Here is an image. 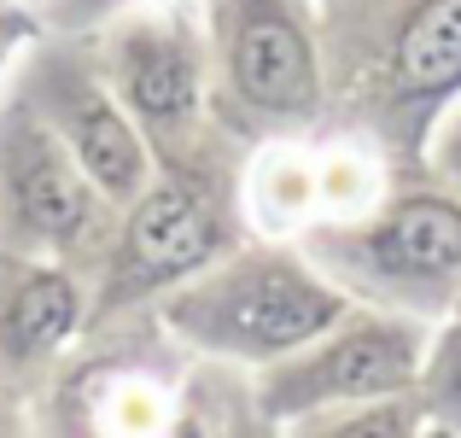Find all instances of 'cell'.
<instances>
[{
    "label": "cell",
    "instance_id": "1",
    "mask_svg": "<svg viewBox=\"0 0 461 438\" xmlns=\"http://www.w3.org/2000/svg\"><path fill=\"white\" fill-rule=\"evenodd\" d=\"M187 315H199V333L222 339V345H246V351H286L315 339L327 322L339 315V298L304 281L298 269H251L234 275L216 292H204Z\"/></svg>",
    "mask_w": 461,
    "mask_h": 438
},
{
    "label": "cell",
    "instance_id": "2",
    "mask_svg": "<svg viewBox=\"0 0 461 438\" xmlns=\"http://www.w3.org/2000/svg\"><path fill=\"white\" fill-rule=\"evenodd\" d=\"M409 374H415V333L409 327H362V333H345L333 351H321L315 362H304L298 374H286L269 404L298 409L327 404V397H380L397 392Z\"/></svg>",
    "mask_w": 461,
    "mask_h": 438
},
{
    "label": "cell",
    "instance_id": "3",
    "mask_svg": "<svg viewBox=\"0 0 461 438\" xmlns=\"http://www.w3.org/2000/svg\"><path fill=\"white\" fill-rule=\"evenodd\" d=\"M234 77L246 88V100L263 105V112H310L315 105V59L304 35L269 6L251 12V23L240 30Z\"/></svg>",
    "mask_w": 461,
    "mask_h": 438
},
{
    "label": "cell",
    "instance_id": "4",
    "mask_svg": "<svg viewBox=\"0 0 461 438\" xmlns=\"http://www.w3.org/2000/svg\"><path fill=\"white\" fill-rule=\"evenodd\" d=\"M211 246H216V216L204 211L199 193L158 187L147 199V211L135 216V234H129V275L135 281L187 275L193 263L211 258Z\"/></svg>",
    "mask_w": 461,
    "mask_h": 438
},
{
    "label": "cell",
    "instance_id": "5",
    "mask_svg": "<svg viewBox=\"0 0 461 438\" xmlns=\"http://www.w3.org/2000/svg\"><path fill=\"white\" fill-rule=\"evenodd\" d=\"M374 258L385 275L403 281H444L461 269V205L450 199H409L374 234Z\"/></svg>",
    "mask_w": 461,
    "mask_h": 438
},
{
    "label": "cell",
    "instance_id": "6",
    "mask_svg": "<svg viewBox=\"0 0 461 438\" xmlns=\"http://www.w3.org/2000/svg\"><path fill=\"white\" fill-rule=\"evenodd\" d=\"M392 77L403 100H438L461 88V0H427L409 18Z\"/></svg>",
    "mask_w": 461,
    "mask_h": 438
},
{
    "label": "cell",
    "instance_id": "7",
    "mask_svg": "<svg viewBox=\"0 0 461 438\" xmlns=\"http://www.w3.org/2000/svg\"><path fill=\"white\" fill-rule=\"evenodd\" d=\"M18 205L23 216H30V228H41V234H77L82 223H88V193H82V181L70 176L65 158H53L47 146H30L18 164Z\"/></svg>",
    "mask_w": 461,
    "mask_h": 438
},
{
    "label": "cell",
    "instance_id": "8",
    "mask_svg": "<svg viewBox=\"0 0 461 438\" xmlns=\"http://www.w3.org/2000/svg\"><path fill=\"white\" fill-rule=\"evenodd\" d=\"M123 88L147 117H181L193 105V65L176 41H129L123 47Z\"/></svg>",
    "mask_w": 461,
    "mask_h": 438
},
{
    "label": "cell",
    "instance_id": "9",
    "mask_svg": "<svg viewBox=\"0 0 461 438\" xmlns=\"http://www.w3.org/2000/svg\"><path fill=\"white\" fill-rule=\"evenodd\" d=\"M70 141H77V158L105 193H129L140 181V146L123 129V117L105 100H82L77 117H70Z\"/></svg>",
    "mask_w": 461,
    "mask_h": 438
},
{
    "label": "cell",
    "instance_id": "10",
    "mask_svg": "<svg viewBox=\"0 0 461 438\" xmlns=\"http://www.w3.org/2000/svg\"><path fill=\"white\" fill-rule=\"evenodd\" d=\"M70 322H77V292H70L59 275H35L30 287L18 292V304H12V351H23V357H35V351H53L59 339L70 333Z\"/></svg>",
    "mask_w": 461,
    "mask_h": 438
},
{
    "label": "cell",
    "instance_id": "11",
    "mask_svg": "<svg viewBox=\"0 0 461 438\" xmlns=\"http://www.w3.org/2000/svg\"><path fill=\"white\" fill-rule=\"evenodd\" d=\"M427 392H432V404H438L450 421H461V327H450V333L438 339V351H432Z\"/></svg>",
    "mask_w": 461,
    "mask_h": 438
},
{
    "label": "cell",
    "instance_id": "12",
    "mask_svg": "<svg viewBox=\"0 0 461 438\" xmlns=\"http://www.w3.org/2000/svg\"><path fill=\"white\" fill-rule=\"evenodd\" d=\"M333 438H415V415H409L403 404H380V409H368V415L345 421Z\"/></svg>",
    "mask_w": 461,
    "mask_h": 438
},
{
    "label": "cell",
    "instance_id": "13",
    "mask_svg": "<svg viewBox=\"0 0 461 438\" xmlns=\"http://www.w3.org/2000/svg\"><path fill=\"white\" fill-rule=\"evenodd\" d=\"M450 169L461 176V129H456V141H450Z\"/></svg>",
    "mask_w": 461,
    "mask_h": 438
},
{
    "label": "cell",
    "instance_id": "14",
    "mask_svg": "<svg viewBox=\"0 0 461 438\" xmlns=\"http://www.w3.org/2000/svg\"><path fill=\"white\" fill-rule=\"evenodd\" d=\"M176 438H204L199 427H193V421H187V427H176Z\"/></svg>",
    "mask_w": 461,
    "mask_h": 438
},
{
    "label": "cell",
    "instance_id": "15",
    "mask_svg": "<svg viewBox=\"0 0 461 438\" xmlns=\"http://www.w3.org/2000/svg\"><path fill=\"white\" fill-rule=\"evenodd\" d=\"M240 438H251V433H240Z\"/></svg>",
    "mask_w": 461,
    "mask_h": 438
}]
</instances>
